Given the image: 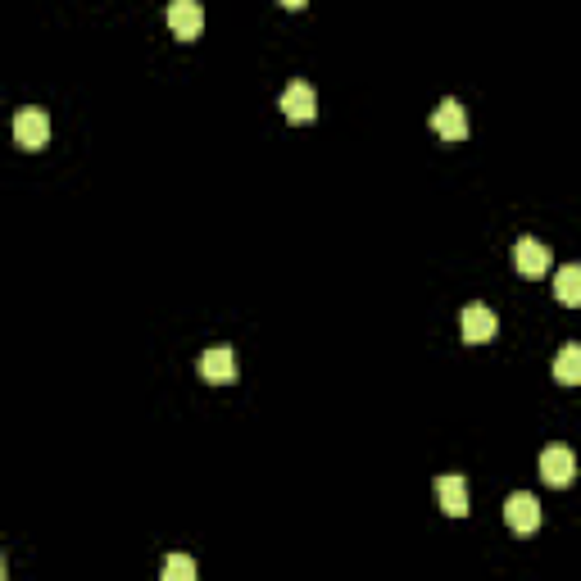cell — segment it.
Here are the masks:
<instances>
[{"label": "cell", "mask_w": 581, "mask_h": 581, "mask_svg": "<svg viewBox=\"0 0 581 581\" xmlns=\"http://www.w3.org/2000/svg\"><path fill=\"white\" fill-rule=\"evenodd\" d=\"M536 468H541L545 486H572V477H577V454L568 445H545Z\"/></svg>", "instance_id": "1"}, {"label": "cell", "mask_w": 581, "mask_h": 581, "mask_svg": "<svg viewBox=\"0 0 581 581\" xmlns=\"http://www.w3.org/2000/svg\"><path fill=\"white\" fill-rule=\"evenodd\" d=\"M541 518H545L541 504H536V495H527V491H513L509 504H504V522H509L518 536H532L536 527H541Z\"/></svg>", "instance_id": "2"}, {"label": "cell", "mask_w": 581, "mask_h": 581, "mask_svg": "<svg viewBox=\"0 0 581 581\" xmlns=\"http://www.w3.org/2000/svg\"><path fill=\"white\" fill-rule=\"evenodd\" d=\"M14 141H19L23 150H41L50 141V119L46 109H19L14 114Z\"/></svg>", "instance_id": "3"}, {"label": "cell", "mask_w": 581, "mask_h": 581, "mask_svg": "<svg viewBox=\"0 0 581 581\" xmlns=\"http://www.w3.org/2000/svg\"><path fill=\"white\" fill-rule=\"evenodd\" d=\"M550 264H554V255H550L545 241L522 237L518 246H513V268H518L522 277H545V273H550Z\"/></svg>", "instance_id": "4"}, {"label": "cell", "mask_w": 581, "mask_h": 581, "mask_svg": "<svg viewBox=\"0 0 581 581\" xmlns=\"http://www.w3.org/2000/svg\"><path fill=\"white\" fill-rule=\"evenodd\" d=\"M168 28L178 41H196L200 28H205V10H200V0H173L168 5Z\"/></svg>", "instance_id": "5"}, {"label": "cell", "mask_w": 581, "mask_h": 581, "mask_svg": "<svg viewBox=\"0 0 581 581\" xmlns=\"http://www.w3.org/2000/svg\"><path fill=\"white\" fill-rule=\"evenodd\" d=\"M282 114L291 123H314L318 119V96L309 82H291V87L282 91Z\"/></svg>", "instance_id": "6"}, {"label": "cell", "mask_w": 581, "mask_h": 581, "mask_svg": "<svg viewBox=\"0 0 581 581\" xmlns=\"http://www.w3.org/2000/svg\"><path fill=\"white\" fill-rule=\"evenodd\" d=\"M200 377L214 382V386L237 382V355H232V345H214V350H205V355H200Z\"/></svg>", "instance_id": "7"}, {"label": "cell", "mask_w": 581, "mask_h": 581, "mask_svg": "<svg viewBox=\"0 0 581 581\" xmlns=\"http://www.w3.org/2000/svg\"><path fill=\"white\" fill-rule=\"evenodd\" d=\"M495 327H500V323H495V309H486V305H468V309L459 314V336H463L468 345L491 341Z\"/></svg>", "instance_id": "8"}, {"label": "cell", "mask_w": 581, "mask_h": 581, "mask_svg": "<svg viewBox=\"0 0 581 581\" xmlns=\"http://www.w3.org/2000/svg\"><path fill=\"white\" fill-rule=\"evenodd\" d=\"M432 132H436L441 141H463V137H468V114H463L459 100H441V105H436Z\"/></svg>", "instance_id": "9"}, {"label": "cell", "mask_w": 581, "mask_h": 581, "mask_svg": "<svg viewBox=\"0 0 581 581\" xmlns=\"http://www.w3.org/2000/svg\"><path fill=\"white\" fill-rule=\"evenodd\" d=\"M436 504H441L445 518H463L468 513V486H463V477H436Z\"/></svg>", "instance_id": "10"}, {"label": "cell", "mask_w": 581, "mask_h": 581, "mask_svg": "<svg viewBox=\"0 0 581 581\" xmlns=\"http://www.w3.org/2000/svg\"><path fill=\"white\" fill-rule=\"evenodd\" d=\"M554 296H559V305L581 309V264H563L554 273Z\"/></svg>", "instance_id": "11"}, {"label": "cell", "mask_w": 581, "mask_h": 581, "mask_svg": "<svg viewBox=\"0 0 581 581\" xmlns=\"http://www.w3.org/2000/svg\"><path fill=\"white\" fill-rule=\"evenodd\" d=\"M554 382L581 386V345H563L559 355H554Z\"/></svg>", "instance_id": "12"}, {"label": "cell", "mask_w": 581, "mask_h": 581, "mask_svg": "<svg viewBox=\"0 0 581 581\" xmlns=\"http://www.w3.org/2000/svg\"><path fill=\"white\" fill-rule=\"evenodd\" d=\"M164 581H196V563L187 554H168L164 559Z\"/></svg>", "instance_id": "13"}, {"label": "cell", "mask_w": 581, "mask_h": 581, "mask_svg": "<svg viewBox=\"0 0 581 581\" xmlns=\"http://www.w3.org/2000/svg\"><path fill=\"white\" fill-rule=\"evenodd\" d=\"M277 5H286V10H305L309 0H277Z\"/></svg>", "instance_id": "14"}]
</instances>
